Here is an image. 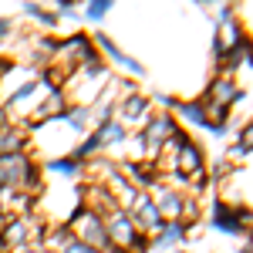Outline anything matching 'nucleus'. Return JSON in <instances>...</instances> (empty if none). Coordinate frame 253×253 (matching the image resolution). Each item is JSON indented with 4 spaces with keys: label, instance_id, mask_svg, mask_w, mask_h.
I'll use <instances>...</instances> for the list:
<instances>
[{
    "label": "nucleus",
    "instance_id": "1",
    "mask_svg": "<svg viewBox=\"0 0 253 253\" xmlns=\"http://www.w3.org/2000/svg\"><path fill=\"white\" fill-rule=\"evenodd\" d=\"M0 189L3 193H34V189H41L38 162L27 152L0 156Z\"/></svg>",
    "mask_w": 253,
    "mask_h": 253
},
{
    "label": "nucleus",
    "instance_id": "2",
    "mask_svg": "<svg viewBox=\"0 0 253 253\" xmlns=\"http://www.w3.org/2000/svg\"><path fill=\"white\" fill-rule=\"evenodd\" d=\"M68 230L75 240H81L84 247H91L95 253H105L108 250V233H105V219L95 213V210H88L84 203H78V210L75 216L68 219Z\"/></svg>",
    "mask_w": 253,
    "mask_h": 253
},
{
    "label": "nucleus",
    "instance_id": "3",
    "mask_svg": "<svg viewBox=\"0 0 253 253\" xmlns=\"http://www.w3.org/2000/svg\"><path fill=\"white\" fill-rule=\"evenodd\" d=\"M179 132V122H175L172 112H149L142 132H138V142H142V156H149L156 162V156L162 152V145Z\"/></svg>",
    "mask_w": 253,
    "mask_h": 253
},
{
    "label": "nucleus",
    "instance_id": "4",
    "mask_svg": "<svg viewBox=\"0 0 253 253\" xmlns=\"http://www.w3.org/2000/svg\"><path fill=\"white\" fill-rule=\"evenodd\" d=\"M95 58H98V51H95V44H91V38L88 34H71V38H64L54 47V58L51 61H58L64 75H75L81 64H88V61H95Z\"/></svg>",
    "mask_w": 253,
    "mask_h": 253
},
{
    "label": "nucleus",
    "instance_id": "5",
    "mask_svg": "<svg viewBox=\"0 0 253 253\" xmlns=\"http://www.w3.org/2000/svg\"><path fill=\"white\" fill-rule=\"evenodd\" d=\"M210 226L219 230L226 236H250V210L236 206V203H226V199H216L213 213H210Z\"/></svg>",
    "mask_w": 253,
    "mask_h": 253
},
{
    "label": "nucleus",
    "instance_id": "6",
    "mask_svg": "<svg viewBox=\"0 0 253 253\" xmlns=\"http://www.w3.org/2000/svg\"><path fill=\"white\" fill-rule=\"evenodd\" d=\"M125 213L132 216V223H135V230H138V233H142V236H149V240H152V236H156L159 230L166 226V219L159 216L156 203H152V196L145 193V189H138V193H135L132 206H128Z\"/></svg>",
    "mask_w": 253,
    "mask_h": 253
},
{
    "label": "nucleus",
    "instance_id": "7",
    "mask_svg": "<svg viewBox=\"0 0 253 253\" xmlns=\"http://www.w3.org/2000/svg\"><path fill=\"white\" fill-rule=\"evenodd\" d=\"M203 101H213V105H219V108L230 112L233 105L247 101V88L236 78H230V75H219V78H213V84H210V91H206Z\"/></svg>",
    "mask_w": 253,
    "mask_h": 253
},
{
    "label": "nucleus",
    "instance_id": "8",
    "mask_svg": "<svg viewBox=\"0 0 253 253\" xmlns=\"http://www.w3.org/2000/svg\"><path fill=\"white\" fill-rule=\"evenodd\" d=\"M105 233H108V247H122V250H132V243H135V223H132V216L125 213V210H115V213L105 216Z\"/></svg>",
    "mask_w": 253,
    "mask_h": 253
},
{
    "label": "nucleus",
    "instance_id": "9",
    "mask_svg": "<svg viewBox=\"0 0 253 253\" xmlns=\"http://www.w3.org/2000/svg\"><path fill=\"white\" fill-rule=\"evenodd\" d=\"M152 203H156L159 216L166 219V223H172V219H182L186 216V206H189V199H186V193H179V189H172V186H152Z\"/></svg>",
    "mask_w": 253,
    "mask_h": 253
},
{
    "label": "nucleus",
    "instance_id": "10",
    "mask_svg": "<svg viewBox=\"0 0 253 253\" xmlns=\"http://www.w3.org/2000/svg\"><path fill=\"white\" fill-rule=\"evenodd\" d=\"M149 98L138 95V91H132V95H122L115 105V122H122L125 128L128 125H145V118H149Z\"/></svg>",
    "mask_w": 253,
    "mask_h": 253
},
{
    "label": "nucleus",
    "instance_id": "11",
    "mask_svg": "<svg viewBox=\"0 0 253 253\" xmlns=\"http://www.w3.org/2000/svg\"><path fill=\"white\" fill-rule=\"evenodd\" d=\"M38 95H41V81H24V84H17V88H14V95L3 101V112H7V118L31 115V112H34V101H38Z\"/></svg>",
    "mask_w": 253,
    "mask_h": 253
},
{
    "label": "nucleus",
    "instance_id": "12",
    "mask_svg": "<svg viewBox=\"0 0 253 253\" xmlns=\"http://www.w3.org/2000/svg\"><path fill=\"white\" fill-rule=\"evenodd\" d=\"M71 101H68V91L64 88H54L51 95L44 98L41 105H34V112H31V125H44V122H58L64 115V108H68Z\"/></svg>",
    "mask_w": 253,
    "mask_h": 253
},
{
    "label": "nucleus",
    "instance_id": "13",
    "mask_svg": "<svg viewBox=\"0 0 253 253\" xmlns=\"http://www.w3.org/2000/svg\"><path fill=\"white\" fill-rule=\"evenodd\" d=\"M91 44H95V51H101V54H105L108 61L122 64L125 71H132L135 78H142V75H145V64H142V61H135V58H128V54H122V47H118L112 38H105V34H95V38H91ZM105 58H101V61H105Z\"/></svg>",
    "mask_w": 253,
    "mask_h": 253
},
{
    "label": "nucleus",
    "instance_id": "14",
    "mask_svg": "<svg viewBox=\"0 0 253 253\" xmlns=\"http://www.w3.org/2000/svg\"><path fill=\"white\" fill-rule=\"evenodd\" d=\"M31 145V132L24 125H3L0 128V156H17V152H27Z\"/></svg>",
    "mask_w": 253,
    "mask_h": 253
},
{
    "label": "nucleus",
    "instance_id": "15",
    "mask_svg": "<svg viewBox=\"0 0 253 253\" xmlns=\"http://www.w3.org/2000/svg\"><path fill=\"white\" fill-rule=\"evenodd\" d=\"M186 236H189V223H182V219H172V223H166V226H162V230L152 236V247H156L159 253L175 250V247H179Z\"/></svg>",
    "mask_w": 253,
    "mask_h": 253
},
{
    "label": "nucleus",
    "instance_id": "16",
    "mask_svg": "<svg viewBox=\"0 0 253 253\" xmlns=\"http://www.w3.org/2000/svg\"><path fill=\"white\" fill-rule=\"evenodd\" d=\"M172 108H175V115L182 118V122H189V125H196V128H210V125H213L206 105H203V98H199V101H175Z\"/></svg>",
    "mask_w": 253,
    "mask_h": 253
},
{
    "label": "nucleus",
    "instance_id": "17",
    "mask_svg": "<svg viewBox=\"0 0 253 253\" xmlns=\"http://www.w3.org/2000/svg\"><path fill=\"white\" fill-rule=\"evenodd\" d=\"M91 135L98 138V145H101V149H112V145H122V142L128 138V128H125L122 122H115V118H112V122L98 125V128L91 132Z\"/></svg>",
    "mask_w": 253,
    "mask_h": 253
},
{
    "label": "nucleus",
    "instance_id": "18",
    "mask_svg": "<svg viewBox=\"0 0 253 253\" xmlns=\"http://www.w3.org/2000/svg\"><path fill=\"white\" fill-rule=\"evenodd\" d=\"M115 105H118V98L115 95H101L95 98V105H88V118H91V125H105V122H112L115 118Z\"/></svg>",
    "mask_w": 253,
    "mask_h": 253
},
{
    "label": "nucleus",
    "instance_id": "19",
    "mask_svg": "<svg viewBox=\"0 0 253 253\" xmlns=\"http://www.w3.org/2000/svg\"><path fill=\"white\" fill-rule=\"evenodd\" d=\"M58 122H64V125H68L71 132L84 135V132L91 128V118H88V105H68V108H64V115H61Z\"/></svg>",
    "mask_w": 253,
    "mask_h": 253
},
{
    "label": "nucleus",
    "instance_id": "20",
    "mask_svg": "<svg viewBox=\"0 0 253 253\" xmlns=\"http://www.w3.org/2000/svg\"><path fill=\"white\" fill-rule=\"evenodd\" d=\"M68 240H71V230H68V223H61V226H47V230H44L41 247L54 253V250H64V247H68Z\"/></svg>",
    "mask_w": 253,
    "mask_h": 253
},
{
    "label": "nucleus",
    "instance_id": "21",
    "mask_svg": "<svg viewBox=\"0 0 253 253\" xmlns=\"http://www.w3.org/2000/svg\"><path fill=\"white\" fill-rule=\"evenodd\" d=\"M47 169L51 172H61V175H68V179H78L84 169H81V162L78 159H71V156H64V159H51L47 162Z\"/></svg>",
    "mask_w": 253,
    "mask_h": 253
},
{
    "label": "nucleus",
    "instance_id": "22",
    "mask_svg": "<svg viewBox=\"0 0 253 253\" xmlns=\"http://www.w3.org/2000/svg\"><path fill=\"white\" fill-rule=\"evenodd\" d=\"M24 14H27V17H34V20H41L44 27H58V14H54V10H47V7H41V3H34V0H27V3H24Z\"/></svg>",
    "mask_w": 253,
    "mask_h": 253
},
{
    "label": "nucleus",
    "instance_id": "23",
    "mask_svg": "<svg viewBox=\"0 0 253 253\" xmlns=\"http://www.w3.org/2000/svg\"><path fill=\"white\" fill-rule=\"evenodd\" d=\"M250 125H243V132H240V138H236L233 145H230V162L233 159H243V162H250Z\"/></svg>",
    "mask_w": 253,
    "mask_h": 253
},
{
    "label": "nucleus",
    "instance_id": "24",
    "mask_svg": "<svg viewBox=\"0 0 253 253\" xmlns=\"http://www.w3.org/2000/svg\"><path fill=\"white\" fill-rule=\"evenodd\" d=\"M112 7H115L112 0H88V7H84V14H81V17L91 20V24H98V20L108 17V10H112Z\"/></svg>",
    "mask_w": 253,
    "mask_h": 253
},
{
    "label": "nucleus",
    "instance_id": "25",
    "mask_svg": "<svg viewBox=\"0 0 253 253\" xmlns=\"http://www.w3.org/2000/svg\"><path fill=\"white\" fill-rule=\"evenodd\" d=\"M54 14H58V20H61V17H71V20H81V14H78V7H75V0H54Z\"/></svg>",
    "mask_w": 253,
    "mask_h": 253
},
{
    "label": "nucleus",
    "instance_id": "26",
    "mask_svg": "<svg viewBox=\"0 0 253 253\" xmlns=\"http://www.w3.org/2000/svg\"><path fill=\"white\" fill-rule=\"evenodd\" d=\"M230 20H236V7L233 3H223V7L216 10V24L223 27V24H230Z\"/></svg>",
    "mask_w": 253,
    "mask_h": 253
},
{
    "label": "nucleus",
    "instance_id": "27",
    "mask_svg": "<svg viewBox=\"0 0 253 253\" xmlns=\"http://www.w3.org/2000/svg\"><path fill=\"white\" fill-rule=\"evenodd\" d=\"M10 38H14V20H10V17H0V44H7Z\"/></svg>",
    "mask_w": 253,
    "mask_h": 253
},
{
    "label": "nucleus",
    "instance_id": "28",
    "mask_svg": "<svg viewBox=\"0 0 253 253\" xmlns=\"http://www.w3.org/2000/svg\"><path fill=\"white\" fill-rule=\"evenodd\" d=\"M61 253H95V250H91V247H84L81 240H75V236H71V240H68V247H64Z\"/></svg>",
    "mask_w": 253,
    "mask_h": 253
},
{
    "label": "nucleus",
    "instance_id": "29",
    "mask_svg": "<svg viewBox=\"0 0 253 253\" xmlns=\"http://www.w3.org/2000/svg\"><path fill=\"white\" fill-rule=\"evenodd\" d=\"M145 250H152V240L138 233V236H135V243H132V250H128V253H145Z\"/></svg>",
    "mask_w": 253,
    "mask_h": 253
},
{
    "label": "nucleus",
    "instance_id": "30",
    "mask_svg": "<svg viewBox=\"0 0 253 253\" xmlns=\"http://www.w3.org/2000/svg\"><path fill=\"white\" fill-rule=\"evenodd\" d=\"M17 253H51V250H44L41 243H27V247H24V250H17Z\"/></svg>",
    "mask_w": 253,
    "mask_h": 253
},
{
    "label": "nucleus",
    "instance_id": "31",
    "mask_svg": "<svg viewBox=\"0 0 253 253\" xmlns=\"http://www.w3.org/2000/svg\"><path fill=\"white\" fill-rule=\"evenodd\" d=\"M156 101H159V105H166V108H172V105H175L172 95H156Z\"/></svg>",
    "mask_w": 253,
    "mask_h": 253
},
{
    "label": "nucleus",
    "instance_id": "32",
    "mask_svg": "<svg viewBox=\"0 0 253 253\" xmlns=\"http://www.w3.org/2000/svg\"><path fill=\"white\" fill-rule=\"evenodd\" d=\"M236 253H253V247H250V236L243 240V247H236Z\"/></svg>",
    "mask_w": 253,
    "mask_h": 253
},
{
    "label": "nucleus",
    "instance_id": "33",
    "mask_svg": "<svg viewBox=\"0 0 253 253\" xmlns=\"http://www.w3.org/2000/svg\"><path fill=\"white\" fill-rule=\"evenodd\" d=\"M7 71H10V61L0 58V81H3V75H7Z\"/></svg>",
    "mask_w": 253,
    "mask_h": 253
},
{
    "label": "nucleus",
    "instance_id": "34",
    "mask_svg": "<svg viewBox=\"0 0 253 253\" xmlns=\"http://www.w3.org/2000/svg\"><path fill=\"white\" fill-rule=\"evenodd\" d=\"M3 196H7V193H3V189H0V216L7 213V206H3Z\"/></svg>",
    "mask_w": 253,
    "mask_h": 253
},
{
    "label": "nucleus",
    "instance_id": "35",
    "mask_svg": "<svg viewBox=\"0 0 253 253\" xmlns=\"http://www.w3.org/2000/svg\"><path fill=\"white\" fill-rule=\"evenodd\" d=\"M105 253H128V250H122V247H108Z\"/></svg>",
    "mask_w": 253,
    "mask_h": 253
},
{
    "label": "nucleus",
    "instance_id": "36",
    "mask_svg": "<svg viewBox=\"0 0 253 253\" xmlns=\"http://www.w3.org/2000/svg\"><path fill=\"white\" fill-rule=\"evenodd\" d=\"M175 253H186V250H175Z\"/></svg>",
    "mask_w": 253,
    "mask_h": 253
}]
</instances>
